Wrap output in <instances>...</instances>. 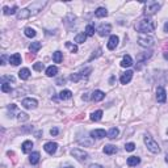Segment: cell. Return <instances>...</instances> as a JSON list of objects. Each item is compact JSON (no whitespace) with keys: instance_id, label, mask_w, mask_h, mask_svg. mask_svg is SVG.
I'll list each match as a JSON object with an SVG mask.
<instances>
[{"instance_id":"681fc988","label":"cell","mask_w":168,"mask_h":168,"mask_svg":"<svg viewBox=\"0 0 168 168\" xmlns=\"http://www.w3.org/2000/svg\"><path fill=\"white\" fill-rule=\"evenodd\" d=\"M164 32L168 33V22H166V24H164Z\"/></svg>"},{"instance_id":"5b68a950","label":"cell","mask_w":168,"mask_h":168,"mask_svg":"<svg viewBox=\"0 0 168 168\" xmlns=\"http://www.w3.org/2000/svg\"><path fill=\"white\" fill-rule=\"evenodd\" d=\"M138 45L142 47H150L154 45V38L150 36H141L138 38Z\"/></svg>"},{"instance_id":"f35d334b","label":"cell","mask_w":168,"mask_h":168,"mask_svg":"<svg viewBox=\"0 0 168 168\" xmlns=\"http://www.w3.org/2000/svg\"><path fill=\"white\" fill-rule=\"evenodd\" d=\"M125 150H126V151H129V152H131V151L135 150V145H134L133 142H130V143H126Z\"/></svg>"},{"instance_id":"f6af8a7d","label":"cell","mask_w":168,"mask_h":168,"mask_svg":"<svg viewBox=\"0 0 168 168\" xmlns=\"http://www.w3.org/2000/svg\"><path fill=\"white\" fill-rule=\"evenodd\" d=\"M88 168H104L103 166H100V164H91Z\"/></svg>"},{"instance_id":"ab89813d","label":"cell","mask_w":168,"mask_h":168,"mask_svg":"<svg viewBox=\"0 0 168 168\" xmlns=\"http://www.w3.org/2000/svg\"><path fill=\"white\" fill-rule=\"evenodd\" d=\"M91 72H92V68H91V67H87L85 70H83V71H82V72H79V74L84 78V76H88V75L91 74Z\"/></svg>"},{"instance_id":"4dcf8cb0","label":"cell","mask_w":168,"mask_h":168,"mask_svg":"<svg viewBox=\"0 0 168 168\" xmlns=\"http://www.w3.org/2000/svg\"><path fill=\"white\" fill-rule=\"evenodd\" d=\"M85 40H87V34H85V33H79V34L75 37V42H76V43H84Z\"/></svg>"},{"instance_id":"d4e9b609","label":"cell","mask_w":168,"mask_h":168,"mask_svg":"<svg viewBox=\"0 0 168 168\" xmlns=\"http://www.w3.org/2000/svg\"><path fill=\"white\" fill-rule=\"evenodd\" d=\"M40 158H41L40 152H33V154H30V156H29V162L32 164H37L38 162H40Z\"/></svg>"},{"instance_id":"7c38bea8","label":"cell","mask_w":168,"mask_h":168,"mask_svg":"<svg viewBox=\"0 0 168 168\" xmlns=\"http://www.w3.org/2000/svg\"><path fill=\"white\" fill-rule=\"evenodd\" d=\"M105 135H106V133H105V130H103V129H95V130L91 131V137H92V138L101 139V138H104Z\"/></svg>"},{"instance_id":"4316f807","label":"cell","mask_w":168,"mask_h":168,"mask_svg":"<svg viewBox=\"0 0 168 168\" xmlns=\"http://www.w3.org/2000/svg\"><path fill=\"white\" fill-rule=\"evenodd\" d=\"M104 152L106 155H112V154H116L117 152V147L113 146V145H108V146L104 147Z\"/></svg>"},{"instance_id":"f5cc1de1","label":"cell","mask_w":168,"mask_h":168,"mask_svg":"<svg viewBox=\"0 0 168 168\" xmlns=\"http://www.w3.org/2000/svg\"><path fill=\"white\" fill-rule=\"evenodd\" d=\"M64 168H74V167H71V166H66Z\"/></svg>"},{"instance_id":"f907efd6","label":"cell","mask_w":168,"mask_h":168,"mask_svg":"<svg viewBox=\"0 0 168 168\" xmlns=\"http://www.w3.org/2000/svg\"><path fill=\"white\" fill-rule=\"evenodd\" d=\"M88 93H85V95H83V100H88V96H87Z\"/></svg>"},{"instance_id":"8fae6325","label":"cell","mask_w":168,"mask_h":168,"mask_svg":"<svg viewBox=\"0 0 168 168\" xmlns=\"http://www.w3.org/2000/svg\"><path fill=\"white\" fill-rule=\"evenodd\" d=\"M118 37L117 36H110V38H109L108 41V49L109 50H114L117 46H118Z\"/></svg>"},{"instance_id":"d6986e66","label":"cell","mask_w":168,"mask_h":168,"mask_svg":"<svg viewBox=\"0 0 168 168\" xmlns=\"http://www.w3.org/2000/svg\"><path fill=\"white\" fill-rule=\"evenodd\" d=\"M95 16L96 17H106L108 16V11H106V8H103V7H100V8H97L96 11H95Z\"/></svg>"},{"instance_id":"ac0fdd59","label":"cell","mask_w":168,"mask_h":168,"mask_svg":"<svg viewBox=\"0 0 168 168\" xmlns=\"http://www.w3.org/2000/svg\"><path fill=\"white\" fill-rule=\"evenodd\" d=\"M139 163H141V159H139L138 156H130V158H127V166L135 167V166H138Z\"/></svg>"},{"instance_id":"9a60e30c","label":"cell","mask_w":168,"mask_h":168,"mask_svg":"<svg viewBox=\"0 0 168 168\" xmlns=\"http://www.w3.org/2000/svg\"><path fill=\"white\" fill-rule=\"evenodd\" d=\"M131 78H133V71H126L121 75V79L120 80H121L122 84H127L131 80Z\"/></svg>"},{"instance_id":"8992f818","label":"cell","mask_w":168,"mask_h":168,"mask_svg":"<svg viewBox=\"0 0 168 168\" xmlns=\"http://www.w3.org/2000/svg\"><path fill=\"white\" fill-rule=\"evenodd\" d=\"M21 105L24 106L25 109H36L38 105L37 100L36 99H32V97H28V99H24L21 103Z\"/></svg>"},{"instance_id":"6da1fadb","label":"cell","mask_w":168,"mask_h":168,"mask_svg":"<svg viewBox=\"0 0 168 168\" xmlns=\"http://www.w3.org/2000/svg\"><path fill=\"white\" fill-rule=\"evenodd\" d=\"M135 30L141 33H151L155 30V22L151 20L150 17H143L137 22Z\"/></svg>"},{"instance_id":"f546056e","label":"cell","mask_w":168,"mask_h":168,"mask_svg":"<svg viewBox=\"0 0 168 168\" xmlns=\"http://www.w3.org/2000/svg\"><path fill=\"white\" fill-rule=\"evenodd\" d=\"M103 117V110H96L91 114V120L92 121H100Z\"/></svg>"},{"instance_id":"bcb514c9","label":"cell","mask_w":168,"mask_h":168,"mask_svg":"<svg viewBox=\"0 0 168 168\" xmlns=\"http://www.w3.org/2000/svg\"><path fill=\"white\" fill-rule=\"evenodd\" d=\"M62 83L64 84V79H63V78H61V79L57 80V84H58V85H62Z\"/></svg>"},{"instance_id":"83f0119b","label":"cell","mask_w":168,"mask_h":168,"mask_svg":"<svg viewBox=\"0 0 168 168\" xmlns=\"http://www.w3.org/2000/svg\"><path fill=\"white\" fill-rule=\"evenodd\" d=\"M120 134V130L117 127H112L110 130L108 131V138H110V139H114V138H117V135Z\"/></svg>"},{"instance_id":"b9f144b4","label":"cell","mask_w":168,"mask_h":168,"mask_svg":"<svg viewBox=\"0 0 168 168\" xmlns=\"http://www.w3.org/2000/svg\"><path fill=\"white\" fill-rule=\"evenodd\" d=\"M33 68H34L36 71H42V68H43V63H36L34 66H33Z\"/></svg>"},{"instance_id":"3957f363","label":"cell","mask_w":168,"mask_h":168,"mask_svg":"<svg viewBox=\"0 0 168 168\" xmlns=\"http://www.w3.org/2000/svg\"><path fill=\"white\" fill-rule=\"evenodd\" d=\"M71 155L74 156L78 162H85V160H88V158H89L88 152H85L84 150H80V148H72Z\"/></svg>"},{"instance_id":"603a6c76","label":"cell","mask_w":168,"mask_h":168,"mask_svg":"<svg viewBox=\"0 0 168 168\" xmlns=\"http://www.w3.org/2000/svg\"><path fill=\"white\" fill-rule=\"evenodd\" d=\"M59 97H61V100H68L72 97V92L70 89H63L59 93Z\"/></svg>"},{"instance_id":"ffe728a7","label":"cell","mask_w":168,"mask_h":168,"mask_svg":"<svg viewBox=\"0 0 168 168\" xmlns=\"http://www.w3.org/2000/svg\"><path fill=\"white\" fill-rule=\"evenodd\" d=\"M32 148H33V142L32 141H25L24 143H22V152L28 154V152L32 151Z\"/></svg>"},{"instance_id":"e575fe53","label":"cell","mask_w":168,"mask_h":168,"mask_svg":"<svg viewBox=\"0 0 168 168\" xmlns=\"http://www.w3.org/2000/svg\"><path fill=\"white\" fill-rule=\"evenodd\" d=\"M66 47L71 53H78V46L76 45H74V43H71V42H66Z\"/></svg>"},{"instance_id":"ee69618b","label":"cell","mask_w":168,"mask_h":168,"mask_svg":"<svg viewBox=\"0 0 168 168\" xmlns=\"http://www.w3.org/2000/svg\"><path fill=\"white\" fill-rule=\"evenodd\" d=\"M58 133H59V130H58V127H53L51 130H50V134H51V135H58Z\"/></svg>"},{"instance_id":"7402d4cb","label":"cell","mask_w":168,"mask_h":168,"mask_svg":"<svg viewBox=\"0 0 168 168\" xmlns=\"http://www.w3.org/2000/svg\"><path fill=\"white\" fill-rule=\"evenodd\" d=\"M19 76H20V79H22V80L29 79V76H30V71H29V68H21V70H20V72H19Z\"/></svg>"},{"instance_id":"60d3db41","label":"cell","mask_w":168,"mask_h":168,"mask_svg":"<svg viewBox=\"0 0 168 168\" xmlns=\"http://www.w3.org/2000/svg\"><path fill=\"white\" fill-rule=\"evenodd\" d=\"M100 55H101V49H99V50H97V51H96V54H95V53H93V54L91 55V58H89V61H93L95 58L100 57Z\"/></svg>"},{"instance_id":"f1b7e54d","label":"cell","mask_w":168,"mask_h":168,"mask_svg":"<svg viewBox=\"0 0 168 168\" xmlns=\"http://www.w3.org/2000/svg\"><path fill=\"white\" fill-rule=\"evenodd\" d=\"M53 61H54L55 63H61L63 61V54L61 51H55L54 54H53Z\"/></svg>"},{"instance_id":"7dc6e473","label":"cell","mask_w":168,"mask_h":168,"mask_svg":"<svg viewBox=\"0 0 168 168\" xmlns=\"http://www.w3.org/2000/svg\"><path fill=\"white\" fill-rule=\"evenodd\" d=\"M1 64H5V55H1Z\"/></svg>"},{"instance_id":"277c9868","label":"cell","mask_w":168,"mask_h":168,"mask_svg":"<svg viewBox=\"0 0 168 168\" xmlns=\"http://www.w3.org/2000/svg\"><path fill=\"white\" fill-rule=\"evenodd\" d=\"M160 9V4L156 1H147L146 3V9H145V13L147 16H151L154 13H156Z\"/></svg>"},{"instance_id":"2e32d148","label":"cell","mask_w":168,"mask_h":168,"mask_svg":"<svg viewBox=\"0 0 168 168\" xmlns=\"http://www.w3.org/2000/svg\"><path fill=\"white\" fill-rule=\"evenodd\" d=\"M9 63H12L13 66H19V64L21 63V55L19 54V53L11 55V57H9Z\"/></svg>"},{"instance_id":"74e56055","label":"cell","mask_w":168,"mask_h":168,"mask_svg":"<svg viewBox=\"0 0 168 168\" xmlns=\"http://www.w3.org/2000/svg\"><path fill=\"white\" fill-rule=\"evenodd\" d=\"M80 79H83V76L80 74H72L71 76H70V80H71V82H74V83L79 82Z\"/></svg>"},{"instance_id":"4fadbf2b","label":"cell","mask_w":168,"mask_h":168,"mask_svg":"<svg viewBox=\"0 0 168 168\" xmlns=\"http://www.w3.org/2000/svg\"><path fill=\"white\" fill-rule=\"evenodd\" d=\"M30 11L28 9V8H22V9H20L17 12V19L19 20H25V19H28L30 16Z\"/></svg>"},{"instance_id":"816d5d0a","label":"cell","mask_w":168,"mask_h":168,"mask_svg":"<svg viewBox=\"0 0 168 168\" xmlns=\"http://www.w3.org/2000/svg\"><path fill=\"white\" fill-rule=\"evenodd\" d=\"M166 162H167V163H168V154H167V155H166Z\"/></svg>"},{"instance_id":"1f68e13d","label":"cell","mask_w":168,"mask_h":168,"mask_svg":"<svg viewBox=\"0 0 168 168\" xmlns=\"http://www.w3.org/2000/svg\"><path fill=\"white\" fill-rule=\"evenodd\" d=\"M3 11H4V15H13V13H16V11H17V5H13L12 8L4 7Z\"/></svg>"},{"instance_id":"5bb4252c","label":"cell","mask_w":168,"mask_h":168,"mask_svg":"<svg viewBox=\"0 0 168 168\" xmlns=\"http://www.w3.org/2000/svg\"><path fill=\"white\" fill-rule=\"evenodd\" d=\"M46 4V3H33V4H30V7H29V11L32 13H37V12H40V11L42 9V7Z\"/></svg>"},{"instance_id":"7bdbcfd3","label":"cell","mask_w":168,"mask_h":168,"mask_svg":"<svg viewBox=\"0 0 168 168\" xmlns=\"http://www.w3.org/2000/svg\"><path fill=\"white\" fill-rule=\"evenodd\" d=\"M3 83H5V80H9V82H15V78L11 75V76H3Z\"/></svg>"},{"instance_id":"d590c367","label":"cell","mask_w":168,"mask_h":168,"mask_svg":"<svg viewBox=\"0 0 168 168\" xmlns=\"http://www.w3.org/2000/svg\"><path fill=\"white\" fill-rule=\"evenodd\" d=\"M17 118H19V121H20V122H25V121L29 120V116H28L26 113H22V112H20V113L17 114Z\"/></svg>"},{"instance_id":"8d00e7d4","label":"cell","mask_w":168,"mask_h":168,"mask_svg":"<svg viewBox=\"0 0 168 168\" xmlns=\"http://www.w3.org/2000/svg\"><path fill=\"white\" fill-rule=\"evenodd\" d=\"M1 91L4 92V93H11L12 88H11V85H9L8 83H3V84H1Z\"/></svg>"},{"instance_id":"52a82bcc","label":"cell","mask_w":168,"mask_h":168,"mask_svg":"<svg viewBox=\"0 0 168 168\" xmlns=\"http://www.w3.org/2000/svg\"><path fill=\"white\" fill-rule=\"evenodd\" d=\"M156 100H158V103H166L167 92L163 87H158V89H156Z\"/></svg>"},{"instance_id":"44dd1931","label":"cell","mask_w":168,"mask_h":168,"mask_svg":"<svg viewBox=\"0 0 168 168\" xmlns=\"http://www.w3.org/2000/svg\"><path fill=\"white\" fill-rule=\"evenodd\" d=\"M42 47V43L40 41H34V42H32V43H30V46H29V50L32 53H37L38 50H40Z\"/></svg>"},{"instance_id":"836d02e7","label":"cell","mask_w":168,"mask_h":168,"mask_svg":"<svg viewBox=\"0 0 168 168\" xmlns=\"http://www.w3.org/2000/svg\"><path fill=\"white\" fill-rule=\"evenodd\" d=\"M85 34L87 36H93L95 34V26L92 24H88L85 26Z\"/></svg>"},{"instance_id":"d6a6232c","label":"cell","mask_w":168,"mask_h":168,"mask_svg":"<svg viewBox=\"0 0 168 168\" xmlns=\"http://www.w3.org/2000/svg\"><path fill=\"white\" fill-rule=\"evenodd\" d=\"M24 34L26 36V37H29V38H33L36 36V30L33 29V28H25Z\"/></svg>"},{"instance_id":"30bf717a","label":"cell","mask_w":168,"mask_h":168,"mask_svg":"<svg viewBox=\"0 0 168 168\" xmlns=\"http://www.w3.org/2000/svg\"><path fill=\"white\" fill-rule=\"evenodd\" d=\"M151 57H152V51H151V50L145 51V53H141V54L137 57V62H138V63H143V62H146L148 58H151Z\"/></svg>"},{"instance_id":"c3c4849f","label":"cell","mask_w":168,"mask_h":168,"mask_svg":"<svg viewBox=\"0 0 168 168\" xmlns=\"http://www.w3.org/2000/svg\"><path fill=\"white\" fill-rule=\"evenodd\" d=\"M163 57H164V59L168 61V51H164V53H163Z\"/></svg>"},{"instance_id":"9c48e42d","label":"cell","mask_w":168,"mask_h":168,"mask_svg":"<svg viewBox=\"0 0 168 168\" xmlns=\"http://www.w3.org/2000/svg\"><path fill=\"white\" fill-rule=\"evenodd\" d=\"M110 30H112L110 25H109V24H103V25H100V26H99L97 32H99V34L101 36V37H104V36H106V34H109V33H110Z\"/></svg>"},{"instance_id":"cb8c5ba5","label":"cell","mask_w":168,"mask_h":168,"mask_svg":"<svg viewBox=\"0 0 168 168\" xmlns=\"http://www.w3.org/2000/svg\"><path fill=\"white\" fill-rule=\"evenodd\" d=\"M131 64H133V58H131L130 55H125L122 62H121V66L122 67H130Z\"/></svg>"},{"instance_id":"484cf974","label":"cell","mask_w":168,"mask_h":168,"mask_svg":"<svg viewBox=\"0 0 168 168\" xmlns=\"http://www.w3.org/2000/svg\"><path fill=\"white\" fill-rule=\"evenodd\" d=\"M57 74H58V68L55 66H49L46 68V75H47V76L51 78V76H55Z\"/></svg>"},{"instance_id":"e0dca14e","label":"cell","mask_w":168,"mask_h":168,"mask_svg":"<svg viewBox=\"0 0 168 168\" xmlns=\"http://www.w3.org/2000/svg\"><path fill=\"white\" fill-rule=\"evenodd\" d=\"M104 97H105V93L103 91H95L93 93H92V100H93V101H101Z\"/></svg>"},{"instance_id":"ba28073f","label":"cell","mask_w":168,"mask_h":168,"mask_svg":"<svg viewBox=\"0 0 168 168\" xmlns=\"http://www.w3.org/2000/svg\"><path fill=\"white\" fill-rule=\"evenodd\" d=\"M45 151H46L47 154H50V155H53V154H55V151H57L58 148V145L55 143V142H47V143H45Z\"/></svg>"},{"instance_id":"7a4b0ae2","label":"cell","mask_w":168,"mask_h":168,"mask_svg":"<svg viewBox=\"0 0 168 168\" xmlns=\"http://www.w3.org/2000/svg\"><path fill=\"white\" fill-rule=\"evenodd\" d=\"M145 143H146L147 148L152 154H159V152H160V147H159L158 142L154 141L151 135H145Z\"/></svg>"}]
</instances>
